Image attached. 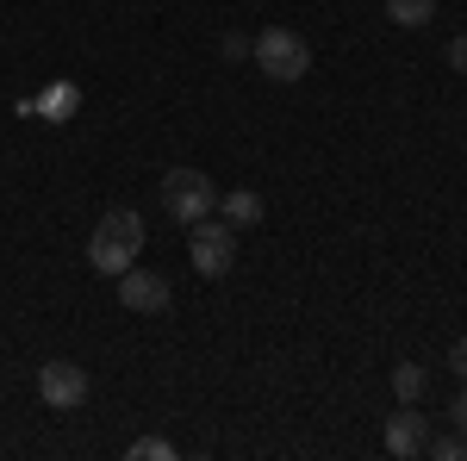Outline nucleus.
<instances>
[{
    "label": "nucleus",
    "instance_id": "nucleus-15",
    "mask_svg": "<svg viewBox=\"0 0 467 461\" xmlns=\"http://www.w3.org/2000/svg\"><path fill=\"white\" fill-rule=\"evenodd\" d=\"M449 69L467 75V32H462V37H449Z\"/></svg>",
    "mask_w": 467,
    "mask_h": 461
},
{
    "label": "nucleus",
    "instance_id": "nucleus-11",
    "mask_svg": "<svg viewBox=\"0 0 467 461\" xmlns=\"http://www.w3.org/2000/svg\"><path fill=\"white\" fill-rule=\"evenodd\" d=\"M387 19L405 26V32H424V26L436 19V0H387Z\"/></svg>",
    "mask_w": 467,
    "mask_h": 461
},
{
    "label": "nucleus",
    "instance_id": "nucleus-10",
    "mask_svg": "<svg viewBox=\"0 0 467 461\" xmlns=\"http://www.w3.org/2000/svg\"><path fill=\"white\" fill-rule=\"evenodd\" d=\"M393 393H399V405H418V399L431 393V368H418V361H399V368H393Z\"/></svg>",
    "mask_w": 467,
    "mask_h": 461
},
{
    "label": "nucleus",
    "instance_id": "nucleus-9",
    "mask_svg": "<svg viewBox=\"0 0 467 461\" xmlns=\"http://www.w3.org/2000/svg\"><path fill=\"white\" fill-rule=\"evenodd\" d=\"M218 218L237 225V231L262 225V194H255V187H231V194H218Z\"/></svg>",
    "mask_w": 467,
    "mask_h": 461
},
{
    "label": "nucleus",
    "instance_id": "nucleus-5",
    "mask_svg": "<svg viewBox=\"0 0 467 461\" xmlns=\"http://www.w3.org/2000/svg\"><path fill=\"white\" fill-rule=\"evenodd\" d=\"M169 299H175V287H169V275H156V268H138V262H131V268L119 275V306L138 312V319H162Z\"/></svg>",
    "mask_w": 467,
    "mask_h": 461
},
{
    "label": "nucleus",
    "instance_id": "nucleus-13",
    "mask_svg": "<svg viewBox=\"0 0 467 461\" xmlns=\"http://www.w3.org/2000/svg\"><path fill=\"white\" fill-rule=\"evenodd\" d=\"M131 461H175V443L169 436H138L131 443Z\"/></svg>",
    "mask_w": 467,
    "mask_h": 461
},
{
    "label": "nucleus",
    "instance_id": "nucleus-2",
    "mask_svg": "<svg viewBox=\"0 0 467 461\" xmlns=\"http://www.w3.org/2000/svg\"><path fill=\"white\" fill-rule=\"evenodd\" d=\"M255 69L268 75V81H306L312 75V44L293 32V26H268V32H255Z\"/></svg>",
    "mask_w": 467,
    "mask_h": 461
},
{
    "label": "nucleus",
    "instance_id": "nucleus-8",
    "mask_svg": "<svg viewBox=\"0 0 467 461\" xmlns=\"http://www.w3.org/2000/svg\"><path fill=\"white\" fill-rule=\"evenodd\" d=\"M75 112H81V88H75V81H50V88L37 94V119H50V125H69Z\"/></svg>",
    "mask_w": 467,
    "mask_h": 461
},
{
    "label": "nucleus",
    "instance_id": "nucleus-4",
    "mask_svg": "<svg viewBox=\"0 0 467 461\" xmlns=\"http://www.w3.org/2000/svg\"><path fill=\"white\" fill-rule=\"evenodd\" d=\"M162 213L175 225H200V218L218 213V187L206 169H169L162 175Z\"/></svg>",
    "mask_w": 467,
    "mask_h": 461
},
{
    "label": "nucleus",
    "instance_id": "nucleus-16",
    "mask_svg": "<svg viewBox=\"0 0 467 461\" xmlns=\"http://www.w3.org/2000/svg\"><path fill=\"white\" fill-rule=\"evenodd\" d=\"M449 430H462V436H467V393L455 399V405H449Z\"/></svg>",
    "mask_w": 467,
    "mask_h": 461
},
{
    "label": "nucleus",
    "instance_id": "nucleus-3",
    "mask_svg": "<svg viewBox=\"0 0 467 461\" xmlns=\"http://www.w3.org/2000/svg\"><path fill=\"white\" fill-rule=\"evenodd\" d=\"M187 262L200 268V281H218V275H231L237 268V225H224V218H200V225H187Z\"/></svg>",
    "mask_w": 467,
    "mask_h": 461
},
{
    "label": "nucleus",
    "instance_id": "nucleus-6",
    "mask_svg": "<svg viewBox=\"0 0 467 461\" xmlns=\"http://www.w3.org/2000/svg\"><path fill=\"white\" fill-rule=\"evenodd\" d=\"M88 393H94V381H88V368H75V361H44V368H37V399H44L50 412L88 405Z\"/></svg>",
    "mask_w": 467,
    "mask_h": 461
},
{
    "label": "nucleus",
    "instance_id": "nucleus-1",
    "mask_svg": "<svg viewBox=\"0 0 467 461\" xmlns=\"http://www.w3.org/2000/svg\"><path fill=\"white\" fill-rule=\"evenodd\" d=\"M138 256H144V218L131 213V206H112V213L94 225V237H88V268L125 275Z\"/></svg>",
    "mask_w": 467,
    "mask_h": 461
},
{
    "label": "nucleus",
    "instance_id": "nucleus-17",
    "mask_svg": "<svg viewBox=\"0 0 467 461\" xmlns=\"http://www.w3.org/2000/svg\"><path fill=\"white\" fill-rule=\"evenodd\" d=\"M449 368H455V374H462V381H467V337H462V343H455V350H449Z\"/></svg>",
    "mask_w": 467,
    "mask_h": 461
},
{
    "label": "nucleus",
    "instance_id": "nucleus-7",
    "mask_svg": "<svg viewBox=\"0 0 467 461\" xmlns=\"http://www.w3.org/2000/svg\"><path fill=\"white\" fill-rule=\"evenodd\" d=\"M424 443H431V418H418L411 405H399L393 418H387V456H424Z\"/></svg>",
    "mask_w": 467,
    "mask_h": 461
},
{
    "label": "nucleus",
    "instance_id": "nucleus-12",
    "mask_svg": "<svg viewBox=\"0 0 467 461\" xmlns=\"http://www.w3.org/2000/svg\"><path fill=\"white\" fill-rule=\"evenodd\" d=\"M424 456H436V461H467V436H462V430L431 436V443H424Z\"/></svg>",
    "mask_w": 467,
    "mask_h": 461
},
{
    "label": "nucleus",
    "instance_id": "nucleus-14",
    "mask_svg": "<svg viewBox=\"0 0 467 461\" xmlns=\"http://www.w3.org/2000/svg\"><path fill=\"white\" fill-rule=\"evenodd\" d=\"M218 50H224L231 63H244V57H250L255 44H250V37H244V32H224V44H218Z\"/></svg>",
    "mask_w": 467,
    "mask_h": 461
}]
</instances>
